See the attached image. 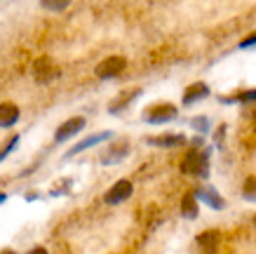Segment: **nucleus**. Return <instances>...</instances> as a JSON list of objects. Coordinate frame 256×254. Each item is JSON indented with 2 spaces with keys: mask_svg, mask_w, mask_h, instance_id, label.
<instances>
[{
  "mask_svg": "<svg viewBox=\"0 0 256 254\" xmlns=\"http://www.w3.org/2000/svg\"><path fill=\"white\" fill-rule=\"evenodd\" d=\"M210 155L212 148H190L181 160V172L186 177L210 179Z\"/></svg>",
  "mask_w": 256,
  "mask_h": 254,
  "instance_id": "f257e3e1",
  "label": "nucleus"
},
{
  "mask_svg": "<svg viewBox=\"0 0 256 254\" xmlns=\"http://www.w3.org/2000/svg\"><path fill=\"white\" fill-rule=\"evenodd\" d=\"M141 118H144V123H148V125L172 123V120L178 118V108L174 106V104H167V101H162V104H150V106L141 113Z\"/></svg>",
  "mask_w": 256,
  "mask_h": 254,
  "instance_id": "f03ea898",
  "label": "nucleus"
},
{
  "mask_svg": "<svg viewBox=\"0 0 256 254\" xmlns=\"http://www.w3.org/2000/svg\"><path fill=\"white\" fill-rule=\"evenodd\" d=\"M124 69H127V59H124V57L113 54V57H106L104 62L96 64L94 73H96V78H99V80H113V78H118Z\"/></svg>",
  "mask_w": 256,
  "mask_h": 254,
  "instance_id": "7ed1b4c3",
  "label": "nucleus"
},
{
  "mask_svg": "<svg viewBox=\"0 0 256 254\" xmlns=\"http://www.w3.org/2000/svg\"><path fill=\"white\" fill-rule=\"evenodd\" d=\"M132 193H134V186L130 179H118L116 184L104 193V202H106V205H120V202L130 200Z\"/></svg>",
  "mask_w": 256,
  "mask_h": 254,
  "instance_id": "20e7f679",
  "label": "nucleus"
},
{
  "mask_svg": "<svg viewBox=\"0 0 256 254\" xmlns=\"http://www.w3.org/2000/svg\"><path fill=\"white\" fill-rule=\"evenodd\" d=\"M130 155V144L127 141H113V144H108V146L101 151L99 160L101 165H118V162H122L124 158Z\"/></svg>",
  "mask_w": 256,
  "mask_h": 254,
  "instance_id": "39448f33",
  "label": "nucleus"
},
{
  "mask_svg": "<svg viewBox=\"0 0 256 254\" xmlns=\"http://www.w3.org/2000/svg\"><path fill=\"white\" fill-rule=\"evenodd\" d=\"M85 125H87V120L82 116H76V118H68L66 123H62L59 127H56V132H54V141L56 144H64V141H68V139H73L78 132H82L85 130Z\"/></svg>",
  "mask_w": 256,
  "mask_h": 254,
  "instance_id": "423d86ee",
  "label": "nucleus"
},
{
  "mask_svg": "<svg viewBox=\"0 0 256 254\" xmlns=\"http://www.w3.org/2000/svg\"><path fill=\"white\" fill-rule=\"evenodd\" d=\"M195 198L198 200H202L204 205H210L212 209H226V200H224V195L214 188V186H210V184H202V186H198L195 188Z\"/></svg>",
  "mask_w": 256,
  "mask_h": 254,
  "instance_id": "0eeeda50",
  "label": "nucleus"
},
{
  "mask_svg": "<svg viewBox=\"0 0 256 254\" xmlns=\"http://www.w3.org/2000/svg\"><path fill=\"white\" fill-rule=\"evenodd\" d=\"M108 139H113V132H94V134H90V137H85L82 141H78L76 146H70L68 151H66V155L64 158H73V155L82 153V151H87V148L96 146V144H101V141H108Z\"/></svg>",
  "mask_w": 256,
  "mask_h": 254,
  "instance_id": "6e6552de",
  "label": "nucleus"
},
{
  "mask_svg": "<svg viewBox=\"0 0 256 254\" xmlns=\"http://www.w3.org/2000/svg\"><path fill=\"white\" fill-rule=\"evenodd\" d=\"M210 94H212V90H210V85L207 83H193V85H188L186 87V92H184V97H181V104H184V106H193V104H198V101L207 99Z\"/></svg>",
  "mask_w": 256,
  "mask_h": 254,
  "instance_id": "1a4fd4ad",
  "label": "nucleus"
},
{
  "mask_svg": "<svg viewBox=\"0 0 256 254\" xmlns=\"http://www.w3.org/2000/svg\"><path fill=\"white\" fill-rule=\"evenodd\" d=\"M148 146H158V148H176L188 144V139L184 134H158V137H146Z\"/></svg>",
  "mask_w": 256,
  "mask_h": 254,
  "instance_id": "9d476101",
  "label": "nucleus"
},
{
  "mask_svg": "<svg viewBox=\"0 0 256 254\" xmlns=\"http://www.w3.org/2000/svg\"><path fill=\"white\" fill-rule=\"evenodd\" d=\"M19 116H22V111L16 104L12 101H2L0 104V127L2 130H10V127H14L19 123Z\"/></svg>",
  "mask_w": 256,
  "mask_h": 254,
  "instance_id": "9b49d317",
  "label": "nucleus"
},
{
  "mask_svg": "<svg viewBox=\"0 0 256 254\" xmlns=\"http://www.w3.org/2000/svg\"><path fill=\"white\" fill-rule=\"evenodd\" d=\"M198 214H200V200L195 198V191H188L181 200V216L193 221V219H198Z\"/></svg>",
  "mask_w": 256,
  "mask_h": 254,
  "instance_id": "f8f14e48",
  "label": "nucleus"
},
{
  "mask_svg": "<svg viewBox=\"0 0 256 254\" xmlns=\"http://www.w3.org/2000/svg\"><path fill=\"white\" fill-rule=\"evenodd\" d=\"M56 76H59V69H54L50 59L42 57V59L36 62V80H38V83H50V80H54Z\"/></svg>",
  "mask_w": 256,
  "mask_h": 254,
  "instance_id": "ddd939ff",
  "label": "nucleus"
},
{
  "mask_svg": "<svg viewBox=\"0 0 256 254\" xmlns=\"http://www.w3.org/2000/svg\"><path fill=\"white\" fill-rule=\"evenodd\" d=\"M195 240H198V245H200V249L204 254H214V249H216L218 242H221V233L218 231H202Z\"/></svg>",
  "mask_w": 256,
  "mask_h": 254,
  "instance_id": "4468645a",
  "label": "nucleus"
},
{
  "mask_svg": "<svg viewBox=\"0 0 256 254\" xmlns=\"http://www.w3.org/2000/svg\"><path fill=\"white\" fill-rule=\"evenodd\" d=\"M139 94H141V90H132V92L122 94L120 99H113V101H110V106H108V113H110V116H118V113H122L124 108L130 106V104H132V101L136 99Z\"/></svg>",
  "mask_w": 256,
  "mask_h": 254,
  "instance_id": "2eb2a0df",
  "label": "nucleus"
},
{
  "mask_svg": "<svg viewBox=\"0 0 256 254\" xmlns=\"http://www.w3.org/2000/svg\"><path fill=\"white\" fill-rule=\"evenodd\" d=\"M221 104H254L256 101V90H242V92L233 94V97H218Z\"/></svg>",
  "mask_w": 256,
  "mask_h": 254,
  "instance_id": "dca6fc26",
  "label": "nucleus"
},
{
  "mask_svg": "<svg viewBox=\"0 0 256 254\" xmlns=\"http://www.w3.org/2000/svg\"><path fill=\"white\" fill-rule=\"evenodd\" d=\"M19 141H22V134H12L10 139H5V141H2V146H0V162H2L10 153H12V151H14Z\"/></svg>",
  "mask_w": 256,
  "mask_h": 254,
  "instance_id": "f3484780",
  "label": "nucleus"
},
{
  "mask_svg": "<svg viewBox=\"0 0 256 254\" xmlns=\"http://www.w3.org/2000/svg\"><path fill=\"white\" fill-rule=\"evenodd\" d=\"M242 198L249 202H256V177H247L242 184Z\"/></svg>",
  "mask_w": 256,
  "mask_h": 254,
  "instance_id": "a211bd4d",
  "label": "nucleus"
},
{
  "mask_svg": "<svg viewBox=\"0 0 256 254\" xmlns=\"http://www.w3.org/2000/svg\"><path fill=\"white\" fill-rule=\"evenodd\" d=\"M190 127H193V130H198L200 132V134H207V132H210V118L207 116H198V118H190Z\"/></svg>",
  "mask_w": 256,
  "mask_h": 254,
  "instance_id": "6ab92c4d",
  "label": "nucleus"
},
{
  "mask_svg": "<svg viewBox=\"0 0 256 254\" xmlns=\"http://www.w3.org/2000/svg\"><path fill=\"white\" fill-rule=\"evenodd\" d=\"M68 8V0H42L40 3V10H52V12H64V10Z\"/></svg>",
  "mask_w": 256,
  "mask_h": 254,
  "instance_id": "aec40b11",
  "label": "nucleus"
},
{
  "mask_svg": "<svg viewBox=\"0 0 256 254\" xmlns=\"http://www.w3.org/2000/svg\"><path fill=\"white\" fill-rule=\"evenodd\" d=\"M238 47H240V50H249V47H256V33H254V36H249V38H244Z\"/></svg>",
  "mask_w": 256,
  "mask_h": 254,
  "instance_id": "412c9836",
  "label": "nucleus"
},
{
  "mask_svg": "<svg viewBox=\"0 0 256 254\" xmlns=\"http://www.w3.org/2000/svg\"><path fill=\"white\" fill-rule=\"evenodd\" d=\"M224 134H226V125H221L216 130V134H214V141H216V146H221L224 144Z\"/></svg>",
  "mask_w": 256,
  "mask_h": 254,
  "instance_id": "4be33fe9",
  "label": "nucleus"
},
{
  "mask_svg": "<svg viewBox=\"0 0 256 254\" xmlns=\"http://www.w3.org/2000/svg\"><path fill=\"white\" fill-rule=\"evenodd\" d=\"M26 254H47V249H45V247H33V249H28V252H26Z\"/></svg>",
  "mask_w": 256,
  "mask_h": 254,
  "instance_id": "5701e85b",
  "label": "nucleus"
},
{
  "mask_svg": "<svg viewBox=\"0 0 256 254\" xmlns=\"http://www.w3.org/2000/svg\"><path fill=\"white\" fill-rule=\"evenodd\" d=\"M36 198H38V193H36V191L26 193V200H28V202H31V200H36Z\"/></svg>",
  "mask_w": 256,
  "mask_h": 254,
  "instance_id": "b1692460",
  "label": "nucleus"
},
{
  "mask_svg": "<svg viewBox=\"0 0 256 254\" xmlns=\"http://www.w3.org/2000/svg\"><path fill=\"white\" fill-rule=\"evenodd\" d=\"M5 200H8V195H5V193L0 191V205H2V202H5Z\"/></svg>",
  "mask_w": 256,
  "mask_h": 254,
  "instance_id": "393cba45",
  "label": "nucleus"
},
{
  "mask_svg": "<svg viewBox=\"0 0 256 254\" xmlns=\"http://www.w3.org/2000/svg\"><path fill=\"white\" fill-rule=\"evenodd\" d=\"M0 254H16V252H14V249H10V247H8V249H2V252H0Z\"/></svg>",
  "mask_w": 256,
  "mask_h": 254,
  "instance_id": "a878e982",
  "label": "nucleus"
},
{
  "mask_svg": "<svg viewBox=\"0 0 256 254\" xmlns=\"http://www.w3.org/2000/svg\"><path fill=\"white\" fill-rule=\"evenodd\" d=\"M254 226H256V216H254Z\"/></svg>",
  "mask_w": 256,
  "mask_h": 254,
  "instance_id": "bb28decb",
  "label": "nucleus"
}]
</instances>
